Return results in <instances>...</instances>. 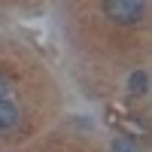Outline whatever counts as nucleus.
<instances>
[{
    "instance_id": "obj_3",
    "label": "nucleus",
    "mask_w": 152,
    "mask_h": 152,
    "mask_svg": "<svg viewBox=\"0 0 152 152\" xmlns=\"http://www.w3.org/2000/svg\"><path fill=\"white\" fill-rule=\"evenodd\" d=\"M128 88H131V94H143L146 88H149V76L143 70H134L131 79H128Z\"/></svg>"
},
{
    "instance_id": "obj_4",
    "label": "nucleus",
    "mask_w": 152,
    "mask_h": 152,
    "mask_svg": "<svg viewBox=\"0 0 152 152\" xmlns=\"http://www.w3.org/2000/svg\"><path fill=\"white\" fill-rule=\"evenodd\" d=\"M113 152H140V146H137L131 137H116V140H113Z\"/></svg>"
},
{
    "instance_id": "obj_5",
    "label": "nucleus",
    "mask_w": 152,
    "mask_h": 152,
    "mask_svg": "<svg viewBox=\"0 0 152 152\" xmlns=\"http://www.w3.org/2000/svg\"><path fill=\"white\" fill-rule=\"evenodd\" d=\"M9 94H12V82L0 73V100H9Z\"/></svg>"
},
{
    "instance_id": "obj_2",
    "label": "nucleus",
    "mask_w": 152,
    "mask_h": 152,
    "mask_svg": "<svg viewBox=\"0 0 152 152\" xmlns=\"http://www.w3.org/2000/svg\"><path fill=\"white\" fill-rule=\"evenodd\" d=\"M21 125V110L9 100H0V134H9Z\"/></svg>"
},
{
    "instance_id": "obj_1",
    "label": "nucleus",
    "mask_w": 152,
    "mask_h": 152,
    "mask_svg": "<svg viewBox=\"0 0 152 152\" xmlns=\"http://www.w3.org/2000/svg\"><path fill=\"white\" fill-rule=\"evenodd\" d=\"M104 12L119 24H137L146 12V0H104Z\"/></svg>"
}]
</instances>
